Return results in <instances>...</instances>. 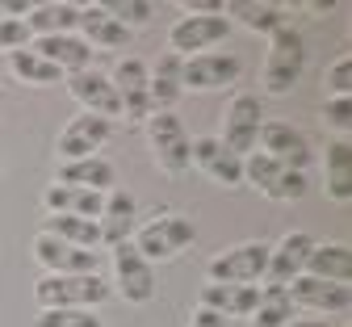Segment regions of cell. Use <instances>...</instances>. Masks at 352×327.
Here are the masks:
<instances>
[{"label": "cell", "instance_id": "obj_40", "mask_svg": "<svg viewBox=\"0 0 352 327\" xmlns=\"http://www.w3.org/2000/svg\"><path fill=\"white\" fill-rule=\"evenodd\" d=\"M285 327H336L331 319H289Z\"/></svg>", "mask_w": 352, "mask_h": 327}, {"label": "cell", "instance_id": "obj_26", "mask_svg": "<svg viewBox=\"0 0 352 327\" xmlns=\"http://www.w3.org/2000/svg\"><path fill=\"white\" fill-rule=\"evenodd\" d=\"M223 17L248 25L252 34H273L285 25V5H273V0H227L223 5Z\"/></svg>", "mask_w": 352, "mask_h": 327}, {"label": "cell", "instance_id": "obj_39", "mask_svg": "<svg viewBox=\"0 0 352 327\" xmlns=\"http://www.w3.org/2000/svg\"><path fill=\"white\" fill-rule=\"evenodd\" d=\"M185 327H231V323H227L223 315H214V310H201V306H197V310L189 315V323H185Z\"/></svg>", "mask_w": 352, "mask_h": 327}, {"label": "cell", "instance_id": "obj_7", "mask_svg": "<svg viewBox=\"0 0 352 327\" xmlns=\"http://www.w3.org/2000/svg\"><path fill=\"white\" fill-rule=\"evenodd\" d=\"M227 34H231V21L223 13H218V17H193V13H185V17H176L172 30H168V51L176 59L206 55V51H214L218 42H227Z\"/></svg>", "mask_w": 352, "mask_h": 327}, {"label": "cell", "instance_id": "obj_28", "mask_svg": "<svg viewBox=\"0 0 352 327\" xmlns=\"http://www.w3.org/2000/svg\"><path fill=\"white\" fill-rule=\"evenodd\" d=\"M306 277L348 286V277H352V248L348 244H315V252L306 256Z\"/></svg>", "mask_w": 352, "mask_h": 327}, {"label": "cell", "instance_id": "obj_31", "mask_svg": "<svg viewBox=\"0 0 352 327\" xmlns=\"http://www.w3.org/2000/svg\"><path fill=\"white\" fill-rule=\"evenodd\" d=\"M289 319H298V306L289 298L285 286H260L256 310H252V327H285Z\"/></svg>", "mask_w": 352, "mask_h": 327}, {"label": "cell", "instance_id": "obj_3", "mask_svg": "<svg viewBox=\"0 0 352 327\" xmlns=\"http://www.w3.org/2000/svg\"><path fill=\"white\" fill-rule=\"evenodd\" d=\"M264 268H269V244L243 240L235 248H223V252L210 256L206 282H214V286H256V282H264Z\"/></svg>", "mask_w": 352, "mask_h": 327}, {"label": "cell", "instance_id": "obj_5", "mask_svg": "<svg viewBox=\"0 0 352 327\" xmlns=\"http://www.w3.org/2000/svg\"><path fill=\"white\" fill-rule=\"evenodd\" d=\"M109 260H113V282H109V286H113L130 306H147V302L155 298V290H160V282H155V264L143 260L135 244H118V248H109Z\"/></svg>", "mask_w": 352, "mask_h": 327}, {"label": "cell", "instance_id": "obj_27", "mask_svg": "<svg viewBox=\"0 0 352 327\" xmlns=\"http://www.w3.org/2000/svg\"><path fill=\"white\" fill-rule=\"evenodd\" d=\"M42 231L72 248H84V252H101V226L97 218H72V214H47L42 218Z\"/></svg>", "mask_w": 352, "mask_h": 327}, {"label": "cell", "instance_id": "obj_12", "mask_svg": "<svg viewBox=\"0 0 352 327\" xmlns=\"http://www.w3.org/2000/svg\"><path fill=\"white\" fill-rule=\"evenodd\" d=\"M311 231H285L277 244H269V268H264V286H289L294 277L306 273V256L315 252Z\"/></svg>", "mask_w": 352, "mask_h": 327}, {"label": "cell", "instance_id": "obj_37", "mask_svg": "<svg viewBox=\"0 0 352 327\" xmlns=\"http://www.w3.org/2000/svg\"><path fill=\"white\" fill-rule=\"evenodd\" d=\"M34 38H30V30H25V21H17V17H5L0 13V51H21V46H30Z\"/></svg>", "mask_w": 352, "mask_h": 327}, {"label": "cell", "instance_id": "obj_1", "mask_svg": "<svg viewBox=\"0 0 352 327\" xmlns=\"http://www.w3.org/2000/svg\"><path fill=\"white\" fill-rule=\"evenodd\" d=\"M109 294H113V286L101 273H67V277L42 273L38 286H34L38 310H72V306L76 310H97Z\"/></svg>", "mask_w": 352, "mask_h": 327}, {"label": "cell", "instance_id": "obj_6", "mask_svg": "<svg viewBox=\"0 0 352 327\" xmlns=\"http://www.w3.org/2000/svg\"><path fill=\"white\" fill-rule=\"evenodd\" d=\"M147 138H151V151H155V164L168 172V176H185L189 172V130L176 114H151L147 122Z\"/></svg>", "mask_w": 352, "mask_h": 327}, {"label": "cell", "instance_id": "obj_33", "mask_svg": "<svg viewBox=\"0 0 352 327\" xmlns=\"http://www.w3.org/2000/svg\"><path fill=\"white\" fill-rule=\"evenodd\" d=\"M34 327H101V315L97 310H38Z\"/></svg>", "mask_w": 352, "mask_h": 327}, {"label": "cell", "instance_id": "obj_9", "mask_svg": "<svg viewBox=\"0 0 352 327\" xmlns=\"http://www.w3.org/2000/svg\"><path fill=\"white\" fill-rule=\"evenodd\" d=\"M239 72H243L239 55H227V51H206V55L181 59V84H185V92H218V88H231L239 80Z\"/></svg>", "mask_w": 352, "mask_h": 327}, {"label": "cell", "instance_id": "obj_25", "mask_svg": "<svg viewBox=\"0 0 352 327\" xmlns=\"http://www.w3.org/2000/svg\"><path fill=\"white\" fill-rule=\"evenodd\" d=\"M101 202H105V193H93V189H76V184H59V180L42 189V206H47V214L97 218V214H101Z\"/></svg>", "mask_w": 352, "mask_h": 327}, {"label": "cell", "instance_id": "obj_17", "mask_svg": "<svg viewBox=\"0 0 352 327\" xmlns=\"http://www.w3.org/2000/svg\"><path fill=\"white\" fill-rule=\"evenodd\" d=\"M289 290V298H294V306H302V310H315V315H327V319H340V315H348V306H352V294H348V286H336V282H319V277H294V282L285 286Z\"/></svg>", "mask_w": 352, "mask_h": 327}, {"label": "cell", "instance_id": "obj_38", "mask_svg": "<svg viewBox=\"0 0 352 327\" xmlns=\"http://www.w3.org/2000/svg\"><path fill=\"white\" fill-rule=\"evenodd\" d=\"M323 84H327V97H348V88H352V59L340 55V59L327 67Z\"/></svg>", "mask_w": 352, "mask_h": 327}, {"label": "cell", "instance_id": "obj_15", "mask_svg": "<svg viewBox=\"0 0 352 327\" xmlns=\"http://www.w3.org/2000/svg\"><path fill=\"white\" fill-rule=\"evenodd\" d=\"M189 168H201L214 184H223V189H235L243 184V160L231 156L223 143H218V134H201L189 143Z\"/></svg>", "mask_w": 352, "mask_h": 327}, {"label": "cell", "instance_id": "obj_14", "mask_svg": "<svg viewBox=\"0 0 352 327\" xmlns=\"http://www.w3.org/2000/svg\"><path fill=\"white\" fill-rule=\"evenodd\" d=\"M63 84H67V92H72V101L80 105V114H97V118H105V122H113V118H122V101H118V88L109 84V76L105 72H76V76H63Z\"/></svg>", "mask_w": 352, "mask_h": 327}, {"label": "cell", "instance_id": "obj_8", "mask_svg": "<svg viewBox=\"0 0 352 327\" xmlns=\"http://www.w3.org/2000/svg\"><path fill=\"white\" fill-rule=\"evenodd\" d=\"M260 122H264V109H260V97L256 92H235L227 114H223V134H218V143H223L231 156H252L256 151V134H260Z\"/></svg>", "mask_w": 352, "mask_h": 327}, {"label": "cell", "instance_id": "obj_32", "mask_svg": "<svg viewBox=\"0 0 352 327\" xmlns=\"http://www.w3.org/2000/svg\"><path fill=\"white\" fill-rule=\"evenodd\" d=\"M281 168H285V164H277L273 156H264V151H252V156H243V184H252V189H260L264 198H269V189L277 184Z\"/></svg>", "mask_w": 352, "mask_h": 327}, {"label": "cell", "instance_id": "obj_18", "mask_svg": "<svg viewBox=\"0 0 352 327\" xmlns=\"http://www.w3.org/2000/svg\"><path fill=\"white\" fill-rule=\"evenodd\" d=\"M97 226H101V248H118V244L135 240V231H139V202H135V193L109 189L105 202H101Z\"/></svg>", "mask_w": 352, "mask_h": 327}, {"label": "cell", "instance_id": "obj_20", "mask_svg": "<svg viewBox=\"0 0 352 327\" xmlns=\"http://www.w3.org/2000/svg\"><path fill=\"white\" fill-rule=\"evenodd\" d=\"M30 51H38L47 63H55L63 76H76V72H88L93 67V46H88L80 34H55V38H34Z\"/></svg>", "mask_w": 352, "mask_h": 327}, {"label": "cell", "instance_id": "obj_30", "mask_svg": "<svg viewBox=\"0 0 352 327\" xmlns=\"http://www.w3.org/2000/svg\"><path fill=\"white\" fill-rule=\"evenodd\" d=\"M9 76L21 80V84H34V88H55L63 84V72L55 63H47L38 51H30V46H21V51H9Z\"/></svg>", "mask_w": 352, "mask_h": 327}, {"label": "cell", "instance_id": "obj_24", "mask_svg": "<svg viewBox=\"0 0 352 327\" xmlns=\"http://www.w3.org/2000/svg\"><path fill=\"white\" fill-rule=\"evenodd\" d=\"M147 92H151V109L155 114H172V105L185 97V84H181V59L172 51L155 59V67H147Z\"/></svg>", "mask_w": 352, "mask_h": 327}, {"label": "cell", "instance_id": "obj_34", "mask_svg": "<svg viewBox=\"0 0 352 327\" xmlns=\"http://www.w3.org/2000/svg\"><path fill=\"white\" fill-rule=\"evenodd\" d=\"M306 189H311L306 172H298V168H281L277 184L269 189V202H302V198H306Z\"/></svg>", "mask_w": 352, "mask_h": 327}, {"label": "cell", "instance_id": "obj_29", "mask_svg": "<svg viewBox=\"0 0 352 327\" xmlns=\"http://www.w3.org/2000/svg\"><path fill=\"white\" fill-rule=\"evenodd\" d=\"M323 193L336 206L352 202V143H348V138L327 143V184H323Z\"/></svg>", "mask_w": 352, "mask_h": 327}, {"label": "cell", "instance_id": "obj_11", "mask_svg": "<svg viewBox=\"0 0 352 327\" xmlns=\"http://www.w3.org/2000/svg\"><path fill=\"white\" fill-rule=\"evenodd\" d=\"M109 84L118 88V101H122V118L126 122H147L151 109V92H147V63L126 55L118 59V67L109 72Z\"/></svg>", "mask_w": 352, "mask_h": 327}, {"label": "cell", "instance_id": "obj_41", "mask_svg": "<svg viewBox=\"0 0 352 327\" xmlns=\"http://www.w3.org/2000/svg\"><path fill=\"white\" fill-rule=\"evenodd\" d=\"M0 172H5V156H0Z\"/></svg>", "mask_w": 352, "mask_h": 327}, {"label": "cell", "instance_id": "obj_10", "mask_svg": "<svg viewBox=\"0 0 352 327\" xmlns=\"http://www.w3.org/2000/svg\"><path fill=\"white\" fill-rule=\"evenodd\" d=\"M109 134H113V122L97 118V114H76L67 118V126L59 130V160L72 164V160H88V156H101V147L109 143Z\"/></svg>", "mask_w": 352, "mask_h": 327}, {"label": "cell", "instance_id": "obj_19", "mask_svg": "<svg viewBox=\"0 0 352 327\" xmlns=\"http://www.w3.org/2000/svg\"><path fill=\"white\" fill-rule=\"evenodd\" d=\"M76 30H80V38L88 46H101V51H126L130 38H135V30H126L105 5H80Z\"/></svg>", "mask_w": 352, "mask_h": 327}, {"label": "cell", "instance_id": "obj_21", "mask_svg": "<svg viewBox=\"0 0 352 327\" xmlns=\"http://www.w3.org/2000/svg\"><path fill=\"white\" fill-rule=\"evenodd\" d=\"M256 298H260V286H214V282H206L197 294V306L223 315L231 323V319H252Z\"/></svg>", "mask_w": 352, "mask_h": 327}, {"label": "cell", "instance_id": "obj_22", "mask_svg": "<svg viewBox=\"0 0 352 327\" xmlns=\"http://www.w3.org/2000/svg\"><path fill=\"white\" fill-rule=\"evenodd\" d=\"M59 184H76V189H93V193H109L118 189V168L105 156H88V160H72L59 164Z\"/></svg>", "mask_w": 352, "mask_h": 327}, {"label": "cell", "instance_id": "obj_36", "mask_svg": "<svg viewBox=\"0 0 352 327\" xmlns=\"http://www.w3.org/2000/svg\"><path fill=\"white\" fill-rule=\"evenodd\" d=\"M323 126L336 130L340 138H348V126H352V101H348V97H327V105H323Z\"/></svg>", "mask_w": 352, "mask_h": 327}, {"label": "cell", "instance_id": "obj_16", "mask_svg": "<svg viewBox=\"0 0 352 327\" xmlns=\"http://www.w3.org/2000/svg\"><path fill=\"white\" fill-rule=\"evenodd\" d=\"M34 260L55 273V277H67V273H101V252H84V248H72L47 231L34 235Z\"/></svg>", "mask_w": 352, "mask_h": 327}, {"label": "cell", "instance_id": "obj_13", "mask_svg": "<svg viewBox=\"0 0 352 327\" xmlns=\"http://www.w3.org/2000/svg\"><path fill=\"white\" fill-rule=\"evenodd\" d=\"M256 147L264 156H273L277 164H285V168H298V172H306V164H311V143H306V134L298 126L281 122V118H264L260 122Z\"/></svg>", "mask_w": 352, "mask_h": 327}, {"label": "cell", "instance_id": "obj_2", "mask_svg": "<svg viewBox=\"0 0 352 327\" xmlns=\"http://www.w3.org/2000/svg\"><path fill=\"white\" fill-rule=\"evenodd\" d=\"M306 72V38L285 21L281 30L269 34V51H264V67H260V88L269 97H289L294 84Z\"/></svg>", "mask_w": 352, "mask_h": 327}, {"label": "cell", "instance_id": "obj_4", "mask_svg": "<svg viewBox=\"0 0 352 327\" xmlns=\"http://www.w3.org/2000/svg\"><path fill=\"white\" fill-rule=\"evenodd\" d=\"M197 240V226H193V218L189 214H160V218H151V222H143L139 231H135V244L139 248V256L143 260H176L189 244Z\"/></svg>", "mask_w": 352, "mask_h": 327}, {"label": "cell", "instance_id": "obj_23", "mask_svg": "<svg viewBox=\"0 0 352 327\" xmlns=\"http://www.w3.org/2000/svg\"><path fill=\"white\" fill-rule=\"evenodd\" d=\"M30 38H55V34H76L80 21V5L72 0H47V5H30V13L21 17Z\"/></svg>", "mask_w": 352, "mask_h": 327}, {"label": "cell", "instance_id": "obj_35", "mask_svg": "<svg viewBox=\"0 0 352 327\" xmlns=\"http://www.w3.org/2000/svg\"><path fill=\"white\" fill-rule=\"evenodd\" d=\"M126 30H135V25H147L151 17H155V5H147V0H109L105 5Z\"/></svg>", "mask_w": 352, "mask_h": 327}]
</instances>
